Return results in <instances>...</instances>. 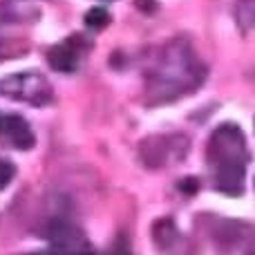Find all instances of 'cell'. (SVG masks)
<instances>
[{
    "instance_id": "10",
    "label": "cell",
    "mask_w": 255,
    "mask_h": 255,
    "mask_svg": "<svg viewBox=\"0 0 255 255\" xmlns=\"http://www.w3.org/2000/svg\"><path fill=\"white\" fill-rule=\"evenodd\" d=\"M181 233L170 217H161L152 224V242L159 251H172L179 244Z\"/></svg>"
},
{
    "instance_id": "5",
    "label": "cell",
    "mask_w": 255,
    "mask_h": 255,
    "mask_svg": "<svg viewBox=\"0 0 255 255\" xmlns=\"http://www.w3.org/2000/svg\"><path fill=\"white\" fill-rule=\"evenodd\" d=\"M40 233H43L45 242L56 251H90L92 249L85 231L63 215L49 217L43 224Z\"/></svg>"
},
{
    "instance_id": "4",
    "label": "cell",
    "mask_w": 255,
    "mask_h": 255,
    "mask_svg": "<svg viewBox=\"0 0 255 255\" xmlns=\"http://www.w3.org/2000/svg\"><path fill=\"white\" fill-rule=\"evenodd\" d=\"M0 97L29 103L34 108H43L52 103L54 90L52 83L38 72H18V74H9L0 79Z\"/></svg>"
},
{
    "instance_id": "15",
    "label": "cell",
    "mask_w": 255,
    "mask_h": 255,
    "mask_svg": "<svg viewBox=\"0 0 255 255\" xmlns=\"http://www.w3.org/2000/svg\"><path fill=\"white\" fill-rule=\"evenodd\" d=\"M179 190L184 195H195L199 190V179L197 177H184V179H179Z\"/></svg>"
},
{
    "instance_id": "1",
    "label": "cell",
    "mask_w": 255,
    "mask_h": 255,
    "mask_svg": "<svg viewBox=\"0 0 255 255\" xmlns=\"http://www.w3.org/2000/svg\"><path fill=\"white\" fill-rule=\"evenodd\" d=\"M206 81V65L186 38H172L157 47L145 67V103H172L199 88Z\"/></svg>"
},
{
    "instance_id": "8",
    "label": "cell",
    "mask_w": 255,
    "mask_h": 255,
    "mask_svg": "<svg viewBox=\"0 0 255 255\" xmlns=\"http://www.w3.org/2000/svg\"><path fill=\"white\" fill-rule=\"evenodd\" d=\"M0 143L11 145L16 150H31L36 136L27 119L18 115H2L0 117Z\"/></svg>"
},
{
    "instance_id": "9",
    "label": "cell",
    "mask_w": 255,
    "mask_h": 255,
    "mask_svg": "<svg viewBox=\"0 0 255 255\" xmlns=\"http://www.w3.org/2000/svg\"><path fill=\"white\" fill-rule=\"evenodd\" d=\"M43 16L36 0H0V25H31Z\"/></svg>"
},
{
    "instance_id": "11",
    "label": "cell",
    "mask_w": 255,
    "mask_h": 255,
    "mask_svg": "<svg viewBox=\"0 0 255 255\" xmlns=\"http://www.w3.org/2000/svg\"><path fill=\"white\" fill-rule=\"evenodd\" d=\"M235 22H238L240 31L249 36L255 27V0H235Z\"/></svg>"
},
{
    "instance_id": "6",
    "label": "cell",
    "mask_w": 255,
    "mask_h": 255,
    "mask_svg": "<svg viewBox=\"0 0 255 255\" xmlns=\"http://www.w3.org/2000/svg\"><path fill=\"white\" fill-rule=\"evenodd\" d=\"M211 238L215 240V247L222 251H251L253 229L244 222L220 220L213 224Z\"/></svg>"
},
{
    "instance_id": "12",
    "label": "cell",
    "mask_w": 255,
    "mask_h": 255,
    "mask_svg": "<svg viewBox=\"0 0 255 255\" xmlns=\"http://www.w3.org/2000/svg\"><path fill=\"white\" fill-rule=\"evenodd\" d=\"M29 52V43L25 38H0V63L20 58Z\"/></svg>"
},
{
    "instance_id": "17",
    "label": "cell",
    "mask_w": 255,
    "mask_h": 255,
    "mask_svg": "<svg viewBox=\"0 0 255 255\" xmlns=\"http://www.w3.org/2000/svg\"><path fill=\"white\" fill-rule=\"evenodd\" d=\"M0 117H2V115H0Z\"/></svg>"
},
{
    "instance_id": "13",
    "label": "cell",
    "mask_w": 255,
    "mask_h": 255,
    "mask_svg": "<svg viewBox=\"0 0 255 255\" xmlns=\"http://www.w3.org/2000/svg\"><path fill=\"white\" fill-rule=\"evenodd\" d=\"M85 25L90 29H106L110 25V11L106 7H92L85 13Z\"/></svg>"
},
{
    "instance_id": "3",
    "label": "cell",
    "mask_w": 255,
    "mask_h": 255,
    "mask_svg": "<svg viewBox=\"0 0 255 255\" xmlns=\"http://www.w3.org/2000/svg\"><path fill=\"white\" fill-rule=\"evenodd\" d=\"M190 139L186 134H154L139 143V159L145 168L159 170V168L177 166L188 157Z\"/></svg>"
},
{
    "instance_id": "2",
    "label": "cell",
    "mask_w": 255,
    "mask_h": 255,
    "mask_svg": "<svg viewBox=\"0 0 255 255\" xmlns=\"http://www.w3.org/2000/svg\"><path fill=\"white\" fill-rule=\"evenodd\" d=\"M249 161L251 152L242 128L235 124L217 126L206 145V163L215 188L226 195H242Z\"/></svg>"
},
{
    "instance_id": "14",
    "label": "cell",
    "mask_w": 255,
    "mask_h": 255,
    "mask_svg": "<svg viewBox=\"0 0 255 255\" xmlns=\"http://www.w3.org/2000/svg\"><path fill=\"white\" fill-rule=\"evenodd\" d=\"M13 175H16V166H13L9 159L0 157V190H4L9 184H11Z\"/></svg>"
},
{
    "instance_id": "7",
    "label": "cell",
    "mask_w": 255,
    "mask_h": 255,
    "mask_svg": "<svg viewBox=\"0 0 255 255\" xmlns=\"http://www.w3.org/2000/svg\"><path fill=\"white\" fill-rule=\"evenodd\" d=\"M85 49H88V43H85L83 36H70V38H65L63 43L49 47L47 63L54 72L72 74V72H76L81 67Z\"/></svg>"
},
{
    "instance_id": "16",
    "label": "cell",
    "mask_w": 255,
    "mask_h": 255,
    "mask_svg": "<svg viewBox=\"0 0 255 255\" xmlns=\"http://www.w3.org/2000/svg\"><path fill=\"white\" fill-rule=\"evenodd\" d=\"M136 7L143 13H154L157 11V0H136Z\"/></svg>"
}]
</instances>
